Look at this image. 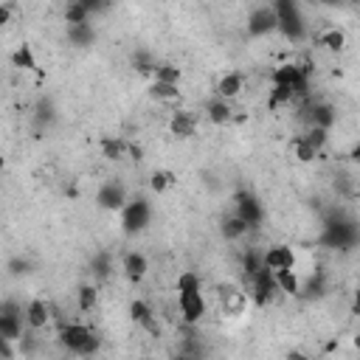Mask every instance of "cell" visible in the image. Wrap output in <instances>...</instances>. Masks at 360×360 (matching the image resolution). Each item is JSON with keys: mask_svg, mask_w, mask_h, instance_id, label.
<instances>
[{"mask_svg": "<svg viewBox=\"0 0 360 360\" xmlns=\"http://www.w3.org/2000/svg\"><path fill=\"white\" fill-rule=\"evenodd\" d=\"M102 147V155L107 161H124L127 158V141L124 138H113V135H105V138L99 141Z\"/></svg>", "mask_w": 360, "mask_h": 360, "instance_id": "cell-20", "label": "cell"}, {"mask_svg": "<svg viewBox=\"0 0 360 360\" xmlns=\"http://www.w3.org/2000/svg\"><path fill=\"white\" fill-rule=\"evenodd\" d=\"M68 42L76 45V48H87V45L96 42V28L90 23H82V26H68Z\"/></svg>", "mask_w": 360, "mask_h": 360, "instance_id": "cell-17", "label": "cell"}, {"mask_svg": "<svg viewBox=\"0 0 360 360\" xmlns=\"http://www.w3.org/2000/svg\"><path fill=\"white\" fill-rule=\"evenodd\" d=\"M12 65L15 68H20V71H31V73H37L39 68H37V57H34V48L31 45H17L15 48V54H12Z\"/></svg>", "mask_w": 360, "mask_h": 360, "instance_id": "cell-19", "label": "cell"}, {"mask_svg": "<svg viewBox=\"0 0 360 360\" xmlns=\"http://www.w3.org/2000/svg\"><path fill=\"white\" fill-rule=\"evenodd\" d=\"M3 169H6V158L0 155V174H3Z\"/></svg>", "mask_w": 360, "mask_h": 360, "instance_id": "cell-45", "label": "cell"}, {"mask_svg": "<svg viewBox=\"0 0 360 360\" xmlns=\"http://www.w3.org/2000/svg\"><path fill=\"white\" fill-rule=\"evenodd\" d=\"M23 318H9V315H0V338H6V341H12V343H17L20 338H23Z\"/></svg>", "mask_w": 360, "mask_h": 360, "instance_id": "cell-23", "label": "cell"}, {"mask_svg": "<svg viewBox=\"0 0 360 360\" xmlns=\"http://www.w3.org/2000/svg\"><path fill=\"white\" fill-rule=\"evenodd\" d=\"M121 270H124L127 282H132V285H141V282L147 279L150 262H147V256H144V253H138V251H129V253H124V259H121Z\"/></svg>", "mask_w": 360, "mask_h": 360, "instance_id": "cell-12", "label": "cell"}, {"mask_svg": "<svg viewBox=\"0 0 360 360\" xmlns=\"http://www.w3.org/2000/svg\"><path fill=\"white\" fill-rule=\"evenodd\" d=\"M276 31V12L273 6H256L248 15V34L251 37H267Z\"/></svg>", "mask_w": 360, "mask_h": 360, "instance_id": "cell-9", "label": "cell"}, {"mask_svg": "<svg viewBox=\"0 0 360 360\" xmlns=\"http://www.w3.org/2000/svg\"><path fill=\"white\" fill-rule=\"evenodd\" d=\"M301 141H304L307 147H312L315 152H321V150L327 147V141H330V132H327V129H318V127H309V129L301 135Z\"/></svg>", "mask_w": 360, "mask_h": 360, "instance_id": "cell-32", "label": "cell"}, {"mask_svg": "<svg viewBox=\"0 0 360 360\" xmlns=\"http://www.w3.org/2000/svg\"><path fill=\"white\" fill-rule=\"evenodd\" d=\"M127 155H129L132 161H144V147L135 144V141H127Z\"/></svg>", "mask_w": 360, "mask_h": 360, "instance_id": "cell-41", "label": "cell"}, {"mask_svg": "<svg viewBox=\"0 0 360 360\" xmlns=\"http://www.w3.org/2000/svg\"><path fill=\"white\" fill-rule=\"evenodd\" d=\"M293 155H296L301 163H309V161H315V158H318V152H315L312 147H307V144L301 141V135H298V138L293 141Z\"/></svg>", "mask_w": 360, "mask_h": 360, "instance_id": "cell-38", "label": "cell"}, {"mask_svg": "<svg viewBox=\"0 0 360 360\" xmlns=\"http://www.w3.org/2000/svg\"><path fill=\"white\" fill-rule=\"evenodd\" d=\"M273 276H276L279 293H285V296H298L301 293V279H298L296 270H282V273H273Z\"/></svg>", "mask_w": 360, "mask_h": 360, "instance_id": "cell-22", "label": "cell"}, {"mask_svg": "<svg viewBox=\"0 0 360 360\" xmlns=\"http://www.w3.org/2000/svg\"><path fill=\"white\" fill-rule=\"evenodd\" d=\"M219 231H222V240L237 242V240H242V237L248 234V225H245L240 217L231 214V217H225V219H222V228H219Z\"/></svg>", "mask_w": 360, "mask_h": 360, "instance_id": "cell-21", "label": "cell"}, {"mask_svg": "<svg viewBox=\"0 0 360 360\" xmlns=\"http://www.w3.org/2000/svg\"><path fill=\"white\" fill-rule=\"evenodd\" d=\"M169 186H174V174H172L169 169H158V172H152V177H150V189H152L155 195L166 192Z\"/></svg>", "mask_w": 360, "mask_h": 360, "instance_id": "cell-34", "label": "cell"}, {"mask_svg": "<svg viewBox=\"0 0 360 360\" xmlns=\"http://www.w3.org/2000/svg\"><path fill=\"white\" fill-rule=\"evenodd\" d=\"M150 222H152V206H150V200L141 197V195L138 197H129L127 206L121 208V231L127 237L141 234V231H147Z\"/></svg>", "mask_w": 360, "mask_h": 360, "instance_id": "cell-3", "label": "cell"}, {"mask_svg": "<svg viewBox=\"0 0 360 360\" xmlns=\"http://www.w3.org/2000/svg\"><path fill=\"white\" fill-rule=\"evenodd\" d=\"M54 118H57V110H54L51 99H39L37 107H34V127H37V129H45V127H51Z\"/></svg>", "mask_w": 360, "mask_h": 360, "instance_id": "cell-25", "label": "cell"}, {"mask_svg": "<svg viewBox=\"0 0 360 360\" xmlns=\"http://www.w3.org/2000/svg\"><path fill=\"white\" fill-rule=\"evenodd\" d=\"M15 357V349H12V341L0 338V360H12Z\"/></svg>", "mask_w": 360, "mask_h": 360, "instance_id": "cell-43", "label": "cell"}, {"mask_svg": "<svg viewBox=\"0 0 360 360\" xmlns=\"http://www.w3.org/2000/svg\"><path fill=\"white\" fill-rule=\"evenodd\" d=\"M17 346H20V354H23V357H34L37 349H39V338H37L34 332H23V338L17 341Z\"/></svg>", "mask_w": 360, "mask_h": 360, "instance_id": "cell-37", "label": "cell"}, {"mask_svg": "<svg viewBox=\"0 0 360 360\" xmlns=\"http://www.w3.org/2000/svg\"><path fill=\"white\" fill-rule=\"evenodd\" d=\"M12 12H15V3H0V28L12 23Z\"/></svg>", "mask_w": 360, "mask_h": 360, "instance_id": "cell-42", "label": "cell"}, {"mask_svg": "<svg viewBox=\"0 0 360 360\" xmlns=\"http://www.w3.org/2000/svg\"><path fill=\"white\" fill-rule=\"evenodd\" d=\"M276 293H279V287H276V276L270 273V270H259V273L251 279V298H253V304L256 307H267L270 301L276 298Z\"/></svg>", "mask_w": 360, "mask_h": 360, "instance_id": "cell-6", "label": "cell"}, {"mask_svg": "<svg viewBox=\"0 0 360 360\" xmlns=\"http://www.w3.org/2000/svg\"><path fill=\"white\" fill-rule=\"evenodd\" d=\"M217 99H222V102H234L242 90H245V76L242 73H237V71H231V73H225V76H219V82H217Z\"/></svg>", "mask_w": 360, "mask_h": 360, "instance_id": "cell-14", "label": "cell"}, {"mask_svg": "<svg viewBox=\"0 0 360 360\" xmlns=\"http://www.w3.org/2000/svg\"><path fill=\"white\" fill-rule=\"evenodd\" d=\"M287 360H312L307 352H301V349H290L287 352Z\"/></svg>", "mask_w": 360, "mask_h": 360, "instance_id": "cell-44", "label": "cell"}, {"mask_svg": "<svg viewBox=\"0 0 360 360\" xmlns=\"http://www.w3.org/2000/svg\"><path fill=\"white\" fill-rule=\"evenodd\" d=\"M110 270H113V256L110 253H96L93 259H90V273H93L96 282H105L110 276Z\"/></svg>", "mask_w": 360, "mask_h": 360, "instance_id": "cell-27", "label": "cell"}, {"mask_svg": "<svg viewBox=\"0 0 360 360\" xmlns=\"http://www.w3.org/2000/svg\"><path fill=\"white\" fill-rule=\"evenodd\" d=\"M290 102H296V93H293L290 87H273V90H270L267 107L276 110V107H285V105H290Z\"/></svg>", "mask_w": 360, "mask_h": 360, "instance_id": "cell-35", "label": "cell"}, {"mask_svg": "<svg viewBox=\"0 0 360 360\" xmlns=\"http://www.w3.org/2000/svg\"><path fill=\"white\" fill-rule=\"evenodd\" d=\"M273 12H276V31H282L290 42H301L307 37V23L298 3H293V0H276Z\"/></svg>", "mask_w": 360, "mask_h": 360, "instance_id": "cell-2", "label": "cell"}, {"mask_svg": "<svg viewBox=\"0 0 360 360\" xmlns=\"http://www.w3.org/2000/svg\"><path fill=\"white\" fill-rule=\"evenodd\" d=\"M57 360H65V357H57Z\"/></svg>", "mask_w": 360, "mask_h": 360, "instance_id": "cell-47", "label": "cell"}, {"mask_svg": "<svg viewBox=\"0 0 360 360\" xmlns=\"http://www.w3.org/2000/svg\"><path fill=\"white\" fill-rule=\"evenodd\" d=\"M338 121V110L330 102H315L309 107V127H318V129H332V124Z\"/></svg>", "mask_w": 360, "mask_h": 360, "instance_id": "cell-15", "label": "cell"}, {"mask_svg": "<svg viewBox=\"0 0 360 360\" xmlns=\"http://www.w3.org/2000/svg\"><path fill=\"white\" fill-rule=\"evenodd\" d=\"M206 116H208V121L211 124H228L231 121V116H234V107H231V102H222V99H211L208 105H206Z\"/></svg>", "mask_w": 360, "mask_h": 360, "instance_id": "cell-18", "label": "cell"}, {"mask_svg": "<svg viewBox=\"0 0 360 360\" xmlns=\"http://www.w3.org/2000/svg\"><path fill=\"white\" fill-rule=\"evenodd\" d=\"M150 96L158 99V102H177V99H180V84H161V82H152Z\"/></svg>", "mask_w": 360, "mask_h": 360, "instance_id": "cell-31", "label": "cell"}, {"mask_svg": "<svg viewBox=\"0 0 360 360\" xmlns=\"http://www.w3.org/2000/svg\"><path fill=\"white\" fill-rule=\"evenodd\" d=\"M127 200H129V195L118 180H107V183H102L99 192H96V203H99L102 211H121L127 206Z\"/></svg>", "mask_w": 360, "mask_h": 360, "instance_id": "cell-7", "label": "cell"}, {"mask_svg": "<svg viewBox=\"0 0 360 360\" xmlns=\"http://www.w3.org/2000/svg\"><path fill=\"white\" fill-rule=\"evenodd\" d=\"M259 270H262V253L256 248H248L242 253V273H245V279H253Z\"/></svg>", "mask_w": 360, "mask_h": 360, "instance_id": "cell-33", "label": "cell"}, {"mask_svg": "<svg viewBox=\"0 0 360 360\" xmlns=\"http://www.w3.org/2000/svg\"><path fill=\"white\" fill-rule=\"evenodd\" d=\"M321 242L330 248H352L357 242V231L352 222H327V231H324Z\"/></svg>", "mask_w": 360, "mask_h": 360, "instance_id": "cell-8", "label": "cell"}, {"mask_svg": "<svg viewBox=\"0 0 360 360\" xmlns=\"http://www.w3.org/2000/svg\"><path fill=\"white\" fill-rule=\"evenodd\" d=\"M177 307L180 315H183V324L186 327H197L206 315V298L203 293H192V296H177Z\"/></svg>", "mask_w": 360, "mask_h": 360, "instance_id": "cell-10", "label": "cell"}, {"mask_svg": "<svg viewBox=\"0 0 360 360\" xmlns=\"http://www.w3.org/2000/svg\"><path fill=\"white\" fill-rule=\"evenodd\" d=\"M177 296H192V293H203V282L195 270H186V273L177 276Z\"/></svg>", "mask_w": 360, "mask_h": 360, "instance_id": "cell-26", "label": "cell"}, {"mask_svg": "<svg viewBox=\"0 0 360 360\" xmlns=\"http://www.w3.org/2000/svg\"><path fill=\"white\" fill-rule=\"evenodd\" d=\"M23 321H26V327H28L31 332H39V330H45V327H48V321H51V307L45 304L42 298H31V301L26 304Z\"/></svg>", "mask_w": 360, "mask_h": 360, "instance_id": "cell-11", "label": "cell"}, {"mask_svg": "<svg viewBox=\"0 0 360 360\" xmlns=\"http://www.w3.org/2000/svg\"><path fill=\"white\" fill-rule=\"evenodd\" d=\"M169 129L172 135H177V138H195V132H197V118L186 110H177L169 121Z\"/></svg>", "mask_w": 360, "mask_h": 360, "instance_id": "cell-16", "label": "cell"}, {"mask_svg": "<svg viewBox=\"0 0 360 360\" xmlns=\"http://www.w3.org/2000/svg\"><path fill=\"white\" fill-rule=\"evenodd\" d=\"M76 304H79L82 312H93L96 304H99V290H96V285H82L79 293H76Z\"/></svg>", "mask_w": 360, "mask_h": 360, "instance_id": "cell-30", "label": "cell"}, {"mask_svg": "<svg viewBox=\"0 0 360 360\" xmlns=\"http://www.w3.org/2000/svg\"><path fill=\"white\" fill-rule=\"evenodd\" d=\"M152 76H155V82H161V84H180V79H183V71H180L177 65H172V62H158L155 71H152Z\"/></svg>", "mask_w": 360, "mask_h": 360, "instance_id": "cell-24", "label": "cell"}, {"mask_svg": "<svg viewBox=\"0 0 360 360\" xmlns=\"http://www.w3.org/2000/svg\"><path fill=\"white\" fill-rule=\"evenodd\" d=\"M26 307L17 301V298H3L0 301V315H9V318H23Z\"/></svg>", "mask_w": 360, "mask_h": 360, "instance_id": "cell-39", "label": "cell"}, {"mask_svg": "<svg viewBox=\"0 0 360 360\" xmlns=\"http://www.w3.org/2000/svg\"><path fill=\"white\" fill-rule=\"evenodd\" d=\"M9 273L12 276H26V273H31V262L26 259V256H15V259H9Z\"/></svg>", "mask_w": 360, "mask_h": 360, "instance_id": "cell-40", "label": "cell"}, {"mask_svg": "<svg viewBox=\"0 0 360 360\" xmlns=\"http://www.w3.org/2000/svg\"><path fill=\"white\" fill-rule=\"evenodd\" d=\"M234 217H240V219L248 225V231H253V228H259L262 219H264V206L259 203L256 195L240 192V195L234 197Z\"/></svg>", "mask_w": 360, "mask_h": 360, "instance_id": "cell-4", "label": "cell"}, {"mask_svg": "<svg viewBox=\"0 0 360 360\" xmlns=\"http://www.w3.org/2000/svg\"><path fill=\"white\" fill-rule=\"evenodd\" d=\"M62 17H65V23H68V26H82V23H90V12H87V6L82 3V0H73V3H68V6H65V12H62Z\"/></svg>", "mask_w": 360, "mask_h": 360, "instance_id": "cell-29", "label": "cell"}, {"mask_svg": "<svg viewBox=\"0 0 360 360\" xmlns=\"http://www.w3.org/2000/svg\"><path fill=\"white\" fill-rule=\"evenodd\" d=\"M155 65H158V62H155V57H152L150 51H135V54H132V68L138 71V73H152Z\"/></svg>", "mask_w": 360, "mask_h": 360, "instance_id": "cell-36", "label": "cell"}, {"mask_svg": "<svg viewBox=\"0 0 360 360\" xmlns=\"http://www.w3.org/2000/svg\"><path fill=\"white\" fill-rule=\"evenodd\" d=\"M129 318H132L135 324H138V327H144L147 332H152V335H161V324H158L155 312H152V307H150L147 301L135 298V301L129 304Z\"/></svg>", "mask_w": 360, "mask_h": 360, "instance_id": "cell-13", "label": "cell"}, {"mask_svg": "<svg viewBox=\"0 0 360 360\" xmlns=\"http://www.w3.org/2000/svg\"><path fill=\"white\" fill-rule=\"evenodd\" d=\"M262 267L270 273H282V270H296V251L290 245H270L262 253Z\"/></svg>", "mask_w": 360, "mask_h": 360, "instance_id": "cell-5", "label": "cell"}, {"mask_svg": "<svg viewBox=\"0 0 360 360\" xmlns=\"http://www.w3.org/2000/svg\"><path fill=\"white\" fill-rule=\"evenodd\" d=\"M60 343L79 357H93L102 349V338L84 324H65L60 330Z\"/></svg>", "mask_w": 360, "mask_h": 360, "instance_id": "cell-1", "label": "cell"}, {"mask_svg": "<svg viewBox=\"0 0 360 360\" xmlns=\"http://www.w3.org/2000/svg\"><path fill=\"white\" fill-rule=\"evenodd\" d=\"M318 42L324 45L327 51H332V54H341V51L346 48V34H343L341 28H327V31L318 37Z\"/></svg>", "mask_w": 360, "mask_h": 360, "instance_id": "cell-28", "label": "cell"}, {"mask_svg": "<svg viewBox=\"0 0 360 360\" xmlns=\"http://www.w3.org/2000/svg\"><path fill=\"white\" fill-rule=\"evenodd\" d=\"M174 360H189V357H186V354H177V357H174Z\"/></svg>", "mask_w": 360, "mask_h": 360, "instance_id": "cell-46", "label": "cell"}]
</instances>
